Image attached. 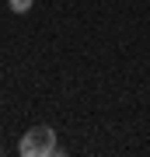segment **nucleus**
Returning <instances> with one entry per match:
<instances>
[{"label":"nucleus","mask_w":150,"mask_h":157,"mask_svg":"<svg viewBox=\"0 0 150 157\" xmlns=\"http://www.w3.org/2000/svg\"><path fill=\"white\" fill-rule=\"evenodd\" d=\"M17 154L21 157H49V154H60V143H56V133L49 126H35L28 129L17 143Z\"/></svg>","instance_id":"obj_1"},{"label":"nucleus","mask_w":150,"mask_h":157,"mask_svg":"<svg viewBox=\"0 0 150 157\" xmlns=\"http://www.w3.org/2000/svg\"><path fill=\"white\" fill-rule=\"evenodd\" d=\"M7 4H11L14 14H28V11H32V0H7Z\"/></svg>","instance_id":"obj_2"}]
</instances>
